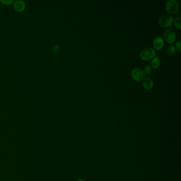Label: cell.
<instances>
[{"instance_id": "obj_1", "label": "cell", "mask_w": 181, "mask_h": 181, "mask_svg": "<svg viewBox=\"0 0 181 181\" xmlns=\"http://www.w3.org/2000/svg\"><path fill=\"white\" fill-rule=\"evenodd\" d=\"M174 19L173 17L168 14L165 13L162 14L159 18L158 23L159 25L163 28H168L173 24Z\"/></svg>"}, {"instance_id": "obj_2", "label": "cell", "mask_w": 181, "mask_h": 181, "mask_svg": "<svg viewBox=\"0 0 181 181\" xmlns=\"http://www.w3.org/2000/svg\"><path fill=\"white\" fill-rule=\"evenodd\" d=\"M165 8L170 14H175L179 9V4L176 0H168L165 4Z\"/></svg>"}, {"instance_id": "obj_3", "label": "cell", "mask_w": 181, "mask_h": 181, "mask_svg": "<svg viewBox=\"0 0 181 181\" xmlns=\"http://www.w3.org/2000/svg\"><path fill=\"white\" fill-rule=\"evenodd\" d=\"M156 55L155 50L150 47L144 48L140 53V57L144 61L152 59Z\"/></svg>"}, {"instance_id": "obj_4", "label": "cell", "mask_w": 181, "mask_h": 181, "mask_svg": "<svg viewBox=\"0 0 181 181\" xmlns=\"http://www.w3.org/2000/svg\"><path fill=\"white\" fill-rule=\"evenodd\" d=\"M131 76L136 82H141L145 78V73L141 68L136 67L131 71Z\"/></svg>"}, {"instance_id": "obj_5", "label": "cell", "mask_w": 181, "mask_h": 181, "mask_svg": "<svg viewBox=\"0 0 181 181\" xmlns=\"http://www.w3.org/2000/svg\"><path fill=\"white\" fill-rule=\"evenodd\" d=\"M164 38L165 40L170 44H173L176 40L175 31L171 28H167L164 32Z\"/></svg>"}, {"instance_id": "obj_6", "label": "cell", "mask_w": 181, "mask_h": 181, "mask_svg": "<svg viewBox=\"0 0 181 181\" xmlns=\"http://www.w3.org/2000/svg\"><path fill=\"white\" fill-rule=\"evenodd\" d=\"M164 45V40L160 36L156 37L153 41V46L154 49L160 50L163 48Z\"/></svg>"}, {"instance_id": "obj_7", "label": "cell", "mask_w": 181, "mask_h": 181, "mask_svg": "<svg viewBox=\"0 0 181 181\" xmlns=\"http://www.w3.org/2000/svg\"><path fill=\"white\" fill-rule=\"evenodd\" d=\"M13 7L17 11H23L25 8V2L22 0H17L14 1Z\"/></svg>"}, {"instance_id": "obj_8", "label": "cell", "mask_w": 181, "mask_h": 181, "mask_svg": "<svg viewBox=\"0 0 181 181\" xmlns=\"http://www.w3.org/2000/svg\"><path fill=\"white\" fill-rule=\"evenodd\" d=\"M143 86L145 89L149 90L153 87V82L150 78H146L143 80Z\"/></svg>"}, {"instance_id": "obj_9", "label": "cell", "mask_w": 181, "mask_h": 181, "mask_svg": "<svg viewBox=\"0 0 181 181\" xmlns=\"http://www.w3.org/2000/svg\"><path fill=\"white\" fill-rule=\"evenodd\" d=\"M160 65V59L158 56L153 57L151 60V67L153 69H157Z\"/></svg>"}, {"instance_id": "obj_10", "label": "cell", "mask_w": 181, "mask_h": 181, "mask_svg": "<svg viewBox=\"0 0 181 181\" xmlns=\"http://www.w3.org/2000/svg\"><path fill=\"white\" fill-rule=\"evenodd\" d=\"M176 48L174 45L172 44L167 48V54L170 57L173 56L175 53Z\"/></svg>"}, {"instance_id": "obj_11", "label": "cell", "mask_w": 181, "mask_h": 181, "mask_svg": "<svg viewBox=\"0 0 181 181\" xmlns=\"http://www.w3.org/2000/svg\"><path fill=\"white\" fill-rule=\"evenodd\" d=\"M181 17H176L175 19H174V21H173V22L174 23V25H175V27L176 28H177L178 29H181Z\"/></svg>"}, {"instance_id": "obj_12", "label": "cell", "mask_w": 181, "mask_h": 181, "mask_svg": "<svg viewBox=\"0 0 181 181\" xmlns=\"http://www.w3.org/2000/svg\"><path fill=\"white\" fill-rule=\"evenodd\" d=\"M152 70H153V68L151 67V65H146L143 70L144 71L145 74H149L152 71Z\"/></svg>"}, {"instance_id": "obj_13", "label": "cell", "mask_w": 181, "mask_h": 181, "mask_svg": "<svg viewBox=\"0 0 181 181\" xmlns=\"http://www.w3.org/2000/svg\"><path fill=\"white\" fill-rule=\"evenodd\" d=\"M0 2L5 5H10L12 3H14V0H0Z\"/></svg>"}, {"instance_id": "obj_14", "label": "cell", "mask_w": 181, "mask_h": 181, "mask_svg": "<svg viewBox=\"0 0 181 181\" xmlns=\"http://www.w3.org/2000/svg\"><path fill=\"white\" fill-rule=\"evenodd\" d=\"M175 47L176 48H177V49L178 50V51H181V42L180 41V40H178V41H177V42H175Z\"/></svg>"}, {"instance_id": "obj_15", "label": "cell", "mask_w": 181, "mask_h": 181, "mask_svg": "<svg viewBox=\"0 0 181 181\" xmlns=\"http://www.w3.org/2000/svg\"><path fill=\"white\" fill-rule=\"evenodd\" d=\"M59 48V47L58 46H54L53 47V52H57V51H58Z\"/></svg>"}, {"instance_id": "obj_16", "label": "cell", "mask_w": 181, "mask_h": 181, "mask_svg": "<svg viewBox=\"0 0 181 181\" xmlns=\"http://www.w3.org/2000/svg\"><path fill=\"white\" fill-rule=\"evenodd\" d=\"M78 181H84V180H83V179H79V180H78Z\"/></svg>"}]
</instances>
